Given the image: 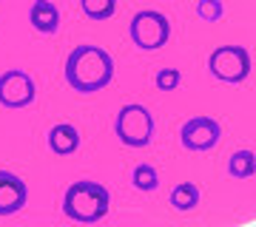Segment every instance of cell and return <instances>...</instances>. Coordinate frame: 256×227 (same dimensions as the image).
Here are the masks:
<instances>
[{
    "label": "cell",
    "instance_id": "9c48e42d",
    "mask_svg": "<svg viewBox=\"0 0 256 227\" xmlns=\"http://www.w3.org/2000/svg\"><path fill=\"white\" fill-rule=\"evenodd\" d=\"M46 142H48V151H52V154L72 156L74 151L80 148V131H77V125H72V122H57V125L48 128Z\"/></svg>",
    "mask_w": 256,
    "mask_h": 227
},
{
    "label": "cell",
    "instance_id": "52a82bcc",
    "mask_svg": "<svg viewBox=\"0 0 256 227\" xmlns=\"http://www.w3.org/2000/svg\"><path fill=\"white\" fill-rule=\"evenodd\" d=\"M220 139L222 125L214 117H191L180 128V142H182L185 151H194V154H205L210 148H216Z\"/></svg>",
    "mask_w": 256,
    "mask_h": 227
},
{
    "label": "cell",
    "instance_id": "277c9868",
    "mask_svg": "<svg viewBox=\"0 0 256 227\" xmlns=\"http://www.w3.org/2000/svg\"><path fill=\"white\" fill-rule=\"evenodd\" d=\"M128 37L140 51H156L171 40V20L156 9H140L128 23Z\"/></svg>",
    "mask_w": 256,
    "mask_h": 227
},
{
    "label": "cell",
    "instance_id": "9a60e30c",
    "mask_svg": "<svg viewBox=\"0 0 256 227\" xmlns=\"http://www.w3.org/2000/svg\"><path fill=\"white\" fill-rule=\"evenodd\" d=\"M194 11H196V17L205 20V23H216V20H222V14H225V3H222V0H200V3L194 6Z\"/></svg>",
    "mask_w": 256,
    "mask_h": 227
},
{
    "label": "cell",
    "instance_id": "3957f363",
    "mask_svg": "<svg viewBox=\"0 0 256 227\" xmlns=\"http://www.w3.org/2000/svg\"><path fill=\"white\" fill-rule=\"evenodd\" d=\"M114 134L126 148H148L156 134L154 114L142 102H128L114 117Z\"/></svg>",
    "mask_w": 256,
    "mask_h": 227
},
{
    "label": "cell",
    "instance_id": "5bb4252c",
    "mask_svg": "<svg viewBox=\"0 0 256 227\" xmlns=\"http://www.w3.org/2000/svg\"><path fill=\"white\" fill-rule=\"evenodd\" d=\"M80 9H82V14H86L88 20L102 23V20L114 17V11H117V0H80Z\"/></svg>",
    "mask_w": 256,
    "mask_h": 227
},
{
    "label": "cell",
    "instance_id": "7c38bea8",
    "mask_svg": "<svg viewBox=\"0 0 256 227\" xmlns=\"http://www.w3.org/2000/svg\"><path fill=\"white\" fill-rule=\"evenodd\" d=\"M200 199H202V191H200V185H194V182H180L174 191H171V205L180 213L194 210L200 205Z\"/></svg>",
    "mask_w": 256,
    "mask_h": 227
},
{
    "label": "cell",
    "instance_id": "2e32d148",
    "mask_svg": "<svg viewBox=\"0 0 256 227\" xmlns=\"http://www.w3.org/2000/svg\"><path fill=\"white\" fill-rule=\"evenodd\" d=\"M180 82H182V74L176 71V68H160V71L154 74L156 91H174Z\"/></svg>",
    "mask_w": 256,
    "mask_h": 227
},
{
    "label": "cell",
    "instance_id": "7a4b0ae2",
    "mask_svg": "<svg viewBox=\"0 0 256 227\" xmlns=\"http://www.w3.org/2000/svg\"><path fill=\"white\" fill-rule=\"evenodd\" d=\"M111 193L102 182H72L63 193V216L77 225H94L108 216Z\"/></svg>",
    "mask_w": 256,
    "mask_h": 227
},
{
    "label": "cell",
    "instance_id": "ba28073f",
    "mask_svg": "<svg viewBox=\"0 0 256 227\" xmlns=\"http://www.w3.org/2000/svg\"><path fill=\"white\" fill-rule=\"evenodd\" d=\"M28 188L18 173L0 171V216H14L26 208Z\"/></svg>",
    "mask_w": 256,
    "mask_h": 227
},
{
    "label": "cell",
    "instance_id": "5b68a950",
    "mask_svg": "<svg viewBox=\"0 0 256 227\" xmlns=\"http://www.w3.org/2000/svg\"><path fill=\"white\" fill-rule=\"evenodd\" d=\"M208 71L225 85H242L250 77V51L245 45H220L208 57Z\"/></svg>",
    "mask_w": 256,
    "mask_h": 227
},
{
    "label": "cell",
    "instance_id": "4fadbf2b",
    "mask_svg": "<svg viewBox=\"0 0 256 227\" xmlns=\"http://www.w3.org/2000/svg\"><path fill=\"white\" fill-rule=\"evenodd\" d=\"M131 185H134L140 193H154L156 188H160V171H156L154 165L140 162L137 168L131 171Z\"/></svg>",
    "mask_w": 256,
    "mask_h": 227
},
{
    "label": "cell",
    "instance_id": "8992f818",
    "mask_svg": "<svg viewBox=\"0 0 256 227\" xmlns=\"http://www.w3.org/2000/svg\"><path fill=\"white\" fill-rule=\"evenodd\" d=\"M37 97V85L32 80V74L23 68H6L0 74V105L9 111L28 108Z\"/></svg>",
    "mask_w": 256,
    "mask_h": 227
},
{
    "label": "cell",
    "instance_id": "8fae6325",
    "mask_svg": "<svg viewBox=\"0 0 256 227\" xmlns=\"http://www.w3.org/2000/svg\"><path fill=\"white\" fill-rule=\"evenodd\" d=\"M254 173H256V159H254V151H250V148L230 154V159H228V176L230 179L248 182V179H254Z\"/></svg>",
    "mask_w": 256,
    "mask_h": 227
},
{
    "label": "cell",
    "instance_id": "6da1fadb",
    "mask_svg": "<svg viewBox=\"0 0 256 227\" xmlns=\"http://www.w3.org/2000/svg\"><path fill=\"white\" fill-rule=\"evenodd\" d=\"M63 77L68 82V88L77 91V94L102 91L114 80V57L106 48L92 45V43L74 45L68 51V57H66Z\"/></svg>",
    "mask_w": 256,
    "mask_h": 227
},
{
    "label": "cell",
    "instance_id": "30bf717a",
    "mask_svg": "<svg viewBox=\"0 0 256 227\" xmlns=\"http://www.w3.org/2000/svg\"><path fill=\"white\" fill-rule=\"evenodd\" d=\"M28 23L40 34H54L57 28H60V9L52 0H34L32 9H28Z\"/></svg>",
    "mask_w": 256,
    "mask_h": 227
}]
</instances>
